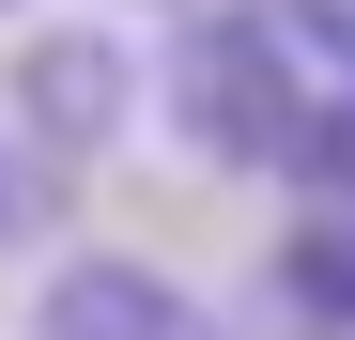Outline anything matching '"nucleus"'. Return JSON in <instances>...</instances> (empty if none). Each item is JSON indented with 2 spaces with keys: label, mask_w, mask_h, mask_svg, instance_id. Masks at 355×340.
Returning <instances> with one entry per match:
<instances>
[{
  "label": "nucleus",
  "mask_w": 355,
  "mask_h": 340,
  "mask_svg": "<svg viewBox=\"0 0 355 340\" xmlns=\"http://www.w3.org/2000/svg\"><path fill=\"white\" fill-rule=\"evenodd\" d=\"M16 232H31V155L0 139V248H16Z\"/></svg>",
  "instance_id": "obj_6"
},
{
  "label": "nucleus",
  "mask_w": 355,
  "mask_h": 340,
  "mask_svg": "<svg viewBox=\"0 0 355 340\" xmlns=\"http://www.w3.org/2000/svg\"><path fill=\"white\" fill-rule=\"evenodd\" d=\"M170 124H186L216 170H278L293 139H309V78H293L278 16H201L186 46H170Z\"/></svg>",
  "instance_id": "obj_1"
},
{
  "label": "nucleus",
  "mask_w": 355,
  "mask_h": 340,
  "mask_svg": "<svg viewBox=\"0 0 355 340\" xmlns=\"http://www.w3.org/2000/svg\"><path fill=\"white\" fill-rule=\"evenodd\" d=\"M16 124H31V170H46V155L78 170V155H93L108 124H124V62H108L93 31H62V46H31V78H16Z\"/></svg>",
  "instance_id": "obj_3"
},
{
  "label": "nucleus",
  "mask_w": 355,
  "mask_h": 340,
  "mask_svg": "<svg viewBox=\"0 0 355 340\" xmlns=\"http://www.w3.org/2000/svg\"><path fill=\"white\" fill-rule=\"evenodd\" d=\"M278 294H293V325L355 340V186H309V216L278 232Z\"/></svg>",
  "instance_id": "obj_4"
},
{
  "label": "nucleus",
  "mask_w": 355,
  "mask_h": 340,
  "mask_svg": "<svg viewBox=\"0 0 355 340\" xmlns=\"http://www.w3.org/2000/svg\"><path fill=\"white\" fill-rule=\"evenodd\" d=\"M31 340H232L186 278H155V263H124V248H93V263H62L31 294Z\"/></svg>",
  "instance_id": "obj_2"
},
{
  "label": "nucleus",
  "mask_w": 355,
  "mask_h": 340,
  "mask_svg": "<svg viewBox=\"0 0 355 340\" xmlns=\"http://www.w3.org/2000/svg\"><path fill=\"white\" fill-rule=\"evenodd\" d=\"M278 46L309 78V108H355V0H278Z\"/></svg>",
  "instance_id": "obj_5"
}]
</instances>
